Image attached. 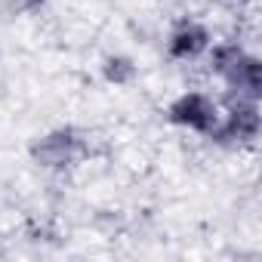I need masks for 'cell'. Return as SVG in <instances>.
Returning <instances> with one entry per match:
<instances>
[{"mask_svg":"<svg viewBox=\"0 0 262 262\" xmlns=\"http://www.w3.org/2000/svg\"><path fill=\"white\" fill-rule=\"evenodd\" d=\"M86 155V142L77 129L65 126V129H53V133L40 136L34 145H31V158L40 164V167H50V170H62V167H71L74 161H80Z\"/></svg>","mask_w":262,"mask_h":262,"instance_id":"obj_1","label":"cell"},{"mask_svg":"<svg viewBox=\"0 0 262 262\" xmlns=\"http://www.w3.org/2000/svg\"><path fill=\"white\" fill-rule=\"evenodd\" d=\"M170 120L179 123V126H188V129H198V133L210 136L213 129H216V108L210 105L207 96L201 93H185L179 96L173 105H170Z\"/></svg>","mask_w":262,"mask_h":262,"instance_id":"obj_2","label":"cell"},{"mask_svg":"<svg viewBox=\"0 0 262 262\" xmlns=\"http://www.w3.org/2000/svg\"><path fill=\"white\" fill-rule=\"evenodd\" d=\"M210 136H216L219 142H250L259 136V108L253 102L237 99V105H231V114L225 120V126L213 129Z\"/></svg>","mask_w":262,"mask_h":262,"instance_id":"obj_3","label":"cell"},{"mask_svg":"<svg viewBox=\"0 0 262 262\" xmlns=\"http://www.w3.org/2000/svg\"><path fill=\"white\" fill-rule=\"evenodd\" d=\"M225 80L231 86V93H237V99L244 102H256L262 96V65L253 56H237V62L225 71Z\"/></svg>","mask_w":262,"mask_h":262,"instance_id":"obj_4","label":"cell"},{"mask_svg":"<svg viewBox=\"0 0 262 262\" xmlns=\"http://www.w3.org/2000/svg\"><path fill=\"white\" fill-rule=\"evenodd\" d=\"M207 43H210L207 28L188 22V25H182V28L170 37V56H173V59H194V56H201V53L207 50Z\"/></svg>","mask_w":262,"mask_h":262,"instance_id":"obj_5","label":"cell"},{"mask_svg":"<svg viewBox=\"0 0 262 262\" xmlns=\"http://www.w3.org/2000/svg\"><path fill=\"white\" fill-rule=\"evenodd\" d=\"M102 74H105L108 83H114V86H126L129 80L136 77V65L129 62L126 56H111V59H105Z\"/></svg>","mask_w":262,"mask_h":262,"instance_id":"obj_6","label":"cell"},{"mask_svg":"<svg viewBox=\"0 0 262 262\" xmlns=\"http://www.w3.org/2000/svg\"><path fill=\"white\" fill-rule=\"evenodd\" d=\"M237 56H241V47H237V43H222V47H213L210 68H213V71H219V74H225V71L237 62Z\"/></svg>","mask_w":262,"mask_h":262,"instance_id":"obj_7","label":"cell"},{"mask_svg":"<svg viewBox=\"0 0 262 262\" xmlns=\"http://www.w3.org/2000/svg\"><path fill=\"white\" fill-rule=\"evenodd\" d=\"M22 4H28V7H40L43 0H22Z\"/></svg>","mask_w":262,"mask_h":262,"instance_id":"obj_8","label":"cell"}]
</instances>
